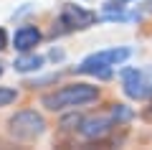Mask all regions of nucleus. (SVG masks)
<instances>
[{"mask_svg":"<svg viewBox=\"0 0 152 150\" xmlns=\"http://www.w3.org/2000/svg\"><path fill=\"white\" fill-rule=\"evenodd\" d=\"M124 3H134V0H107V10H114V8H117V10H122V8H127Z\"/></svg>","mask_w":152,"mask_h":150,"instance_id":"obj_11","label":"nucleus"},{"mask_svg":"<svg viewBox=\"0 0 152 150\" xmlns=\"http://www.w3.org/2000/svg\"><path fill=\"white\" fill-rule=\"evenodd\" d=\"M96 21V16H94L91 10H84V8L79 5H64V10H61V26H66V31H79V28H89L91 23Z\"/></svg>","mask_w":152,"mask_h":150,"instance_id":"obj_5","label":"nucleus"},{"mask_svg":"<svg viewBox=\"0 0 152 150\" xmlns=\"http://www.w3.org/2000/svg\"><path fill=\"white\" fill-rule=\"evenodd\" d=\"M18 99V92L10 89V86H0V107H8Z\"/></svg>","mask_w":152,"mask_h":150,"instance_id":"obj_9","label":"nucleus"},{"mask_svg":"<svg viewBox=\"0 0 152 150\" xmlns=\"http://www.w3.org/2000/svg\"><path fill=\"white\" fill-rule=\"evenodd\" d=\"M0 76H3V64H0Z\"/></svg>","mask_w":152,"mask_h":150,"instance_id":"obj_14","label":"nucleus"},{"mask_svg":"<svg viewBox=\"0 0 152 150\" xmlns=\"http://www.w3.org/2000/svg\"><path fill=\"white\" fill-rule=\"evenodd\" d=\"M38 41H41V33H38V28L33 26H23L15 31V36H13V46L18 48V51H31L33 46H38Z\"/></svg>","mask_w":152,"mask_h":150,"instance_id":"obj_7","label":"nucleus"},{"mask_svg":"<svg viewBox=\"0 0 152 150\" xmlns=\"http://www.w3.org/2000/svg\"><path fill=\"white\" fill-rule=\"evenodd\" d=\"M112 115L117 117V122H122V120H129L132 112L124 107V104H112Z\"/></svg>","mask_w":152,"mask_h":150,"instance_id":"obj_10","label":"nucleus"},{"mask_svg":"<svg viewBox=\"0 0 152 150\" xmlns=\"http://www.w3.org/2000/svg\"><path fill=\"white\" fill-rule=\"evenodd\" d=\"M15 71H38L41 66H43V56H36V54H31V56H20V59H15Z\"/></svg>","mask_w":152,"mask_h":150,"instance_id":"obj_8","label":"nucleus"},{"mask_svg":"<svg viewBox=\"0 0 152 150\" xmlns=\"http://www.w3.org/2000/svg\"><path fill=\"white\" fill-rule=\"evenodd\" d=\"M145 120H150V122H152V104L145 109Z\"/></svg>","mask_w":152,"mask_h":150,"instance_id":"obj_13","label":"nucleus"},{"mask_svg":"<svg viewBox=\"0 0 152 150\" xmlns=\"http://www.w3.org/2000/svg\"><path fill=\"white\" fill-rule=\"evenodd\" d=\"M129 56H132L129 48H107V51H96V54L86 56L81 64L76 66V71H79V74L99 76V79H109L114 66H119L122 61H127Z\"/></svg>","mask_w":152,"mask_h":150,"instance_id":"obj_2","label":"nucleus"},{"mask_svg":"<svg viewBox=\"0 0 152 150\" xmlns=\"http://www.w3.org/2000/svg\"><path fill=\"white\" fill-rule=\"evenodd\" d=\"M122 84L129 99L152 97V66L150 69H122Z\"/></svg>","mask_w":152,"mask_h":150,"instance_id":"obj_4","label":"nucleus"},{"mask_svg":"<svg viewBox=\"0 0 152 150\" xmlns=\"http://www.w3.org/2000/svg\"><path fill=\"white\" fill-rule=\"evenodd\" d=\"M3 48H5V31L0 28V51H3Z\"/></svg>","mask_w":152,"mask_h":150,"instance_id":"obj_12","label":"nucleus"},{"mask_svg":"<svg viewBox=\"0 0 152 150\" xmlns=\"http://www.w3.org/2000/svg\"><path fill=\"white\" fill-rule=\"evenodd\" d=\"M96 97H99V89L91 84H69L51 92V94H43L41 104L51 112H61V109H69V107H81V104L96 102Z\"/></svg>","mask_w":152,"mask_h":150,"instance_id":"obj_1","label":"nucleus"},{"mask_svg":"<svg viewBox=\"0 0 152 150\" xmlns=\"http://www.w3.org/2000/svg\"><path fill=\"white\" fill-rule=\"evenodd\" d=\"M8 132L20 143H33L46 132V120L36 109H20L8 120Z\"/></svg>","mask_w":152,"mask_h":150,"instance_id":"obj_3","label":"nucleus"},{"mask_svg":"<svg viewBox=\"0 0 152 150\" xmlns=\"http://www.w3.org/2000/svg\"><path fill=\"white\" fill-rule=\"evenodd\" d=\"M114 125H119L114 115H109V117H104V115H99V117H86L79 125V132H81L84 137H104Z\"/></svg>","mask_w":152,"mask_h":150,"instance_id":"obj_6","label":"nucleus"}]
</instances>
